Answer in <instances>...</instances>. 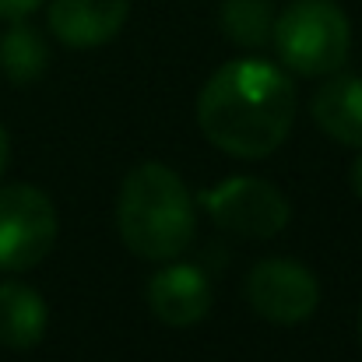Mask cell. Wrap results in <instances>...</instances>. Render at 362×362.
<instances>
[{
	"mask_svg": "<svg viewBox=\"0 0 362 362\" xmlns=\"http://www.w3.org/2000/svg\"><path fill=\"white\" fill-rule=\"evenodd\" d=\"M359 334H362V317H359Z\"/></svg>",
	"mask_w": 362,
	"mask_h": 362,
	"instance_id": "cell-16",
	"label": "cell"
},
{
	"mask_svg": "<svg viewBox=\"0 0 362 362\" xmlns=\"http://www.w3.org/2000/svg\"><path fill=\"white\" fill-rule=\"evenodd\" d=\"M271 42L292 74L327 78L349 60L352 25L338 0H292L278 11Z\"/></svg>",
	"mask_w": 362,
	"mask_h": 362,
	"instance_id": "cell-3",
	"label": "cell"
},
{
	"mask_svg": "<svg viewBox=\"0 0 362 362\" xmlns=\"http://www.w3.org/2000/svg\"><path fill=\"white\" fill-rule=\"evenodd\" d=\"M349 183H352L356 197L362 201V148H359V158H356V162H352V169H349Z\"/></svg>",
	"mask_w": 362,
	"mask_h": 362,
	"instance_id": "cell-14",
	"label": "cell"
},
{
	"mask_svg": "<svg viewBox=\"0 0 362 362\" xmlns=\"http://www.w3.org/2000/svg\"><path fill=\"white\" fill-rule=\"evenodd\" d=\"M7 155H11V137H7V130H4V123H0V173H4V165H7Z\"/></svg>",
	"mask_w": 362,
	"mask_h": 362,
	"instance_id": "cell-15",
	"label": "cell"
},
{
	"mask_svg": "<svg viewBox=\"0 0 362 362\" xmlns=\"http://www.w3.org/2000/svg\"><path fill=\"white\" fill-rule=\"evenodd\" d=\"M313 120L320 130L349 148H362V78L359 74H327V81L317 88Z\"/></svg>",
	"mask_w": 362,
	"mask_h": 362,
	"instance_id": "cell-9",
	"label": "cell"
},
{
	"mask_svg": "<svg viewBox=\"0 0 362 362\" xmlns=\"http://www.w3.org/2000/svg\"><path fill=\"white\" fill-rule=\"evenodd\" d=\"M201 201L215 226L240 240H271L292 218L288 197L260 176H229L204 190Z\"/></svg>",
	"mask_w": 362,
	"mask_h": 362,
	"instance_id": "cell-4",
	"label": "cell"
},
{
	"mask_svg": "<svg viewBox=\"0 0 362 362\" xmlns=\"http://www.w3.org/2000/svg\"><path fill=\"white\" fill-rule=\"evenodd\" d=\"M246 299L264 320L292 327L313 317L320 303V285L306 264L288 257H267L246 274Z\"/></svg>",
	"mask_w": 362,
	"mask_h": 362,
	"instance_id": "cell-6",
	"label": "cell"
},
{
	"mask_svg": "<svg viewBox=\"0 0 362 362\" xmlns=\"http://www.w3.org/2000/svg\"><path fill=\"white\" fill-rule=\"evenodd\" d=\"M130 0H49V28L71 49H95L120 35Z\"/></svg>",
	"mask_w": 362,
	"mask_h": 362,
	"instance_id": "cell-8",
	"label": "cell"
},
{
	"mask_svg": "<svg viewBox=\"0 0 362 362\" xmlns=\"http://www.w3.org/2000/svg\"><path fill=\"white\" fill-rule=\"evenodd\" d=\"M49 67V46L39 28L21 21H11V28L0 35V71L11 85H32Z\"/></svg>",
	"mask_w": 362,
	"mask_h": 362,
	"instance_id": "cell-11",
	"label": "cell"
},
{
	"mask_svg": "<svg viewBox=\"0 0 362 362\" xmlns=\"http://www.w3.org/2000/svg\"><path fill=\"white\" fill-rule=\"evenodd\" d=\"M211 299H215L211 278L197 264L169 260L148 281V306L169 327H194V324H201L211 313Z\"/></svg>",
	"mask_w": 362,
	"mask_h": 362,
	"instance_id": "cell-7",
	"label": "cell"
},
{
	"mask_svg": "<svg viewBox=\"0 0 362 362\" xmlns=\"http://www.w3.org/2000/svg\"><path fill=\"white\" fill-rule=\"evenodd\" d=\"M57 243V208L32 183L0 187V271L35 267Z\"/></svg>",
	"mask_w": 362,
	"mask_h": 362,
	"instance_id": "cell-5",
	"label": "cell"
},
{
	"mask_svg": "<svg viewBox=\"0 0 362 362\" xmlns=\"http://www.w3.org/2000/svg\"><path fill=\"white\" fill-rule=\"evenodd\" d=\"M120 240L144 260H176L190 250L197 218L180 173L162 162L137 165L120 187L117 204Z\"/></svg>",
	"mask_w": 362,
	"mask_h": 362,
	"instance_id": "cell-2",
	"label": "cell"
},
{
	"mask_svg": "<svg viewBox=\"0 0 362 362\" xmlns=\"http://www.w3.org/2000/svg\"><path fill=\"white\" fill-rule=\"evenodd\" d=\"M49 310L42 296L25 281H0V345L25 352L42 341Z\"/></svg>",
	"mask_w": 362,
	"mask_h": 362,
	"instance_id": "cell-10",
	"label": "cell"
},
{
	"mask_svg": "<svg viewBox=\"0 0 362 362\" xmlns=\"http://www.w3.org/2000/svg\"><path fill=\"white\" fill-rule=\"evenodd\" d=\"M39 4L42 0H0V18L4 21H21L32 11H39Z\"/></svg>",
	"mask_w": 362,
	"mask_h": 362,
	"instance_id": "cell-13",
	"label": "cell"
},
{
	"mask_svg": "<svg viewBox=\"0 0 362 362\" xmlns=\"http://www.w3.org/2000/svg\"><path fill=\"white\" fill-rule=\"evenodd\" d=\"M197 123L218 151L264 158L285 144L296 123V85L260 57L229 60L201 88Z\"/></svg>",
	"mask_w": 362,
	"mask_h": 362,
	"instance_id": "cell-1",
	"label": "cell"
},
{
	"mask_svg": "<svg viewBox=\"0 0 362 362\" xmlns=\"http://www.w3.org/2000/svg\"><path fill=\"white\" fill-rule=\"evenodd\" d=\"M274 4L271 0H222L218 25L222 32L246 49H260L274 35Z\"/></svg>",
	"mask_w": 362,
	"mask_h": 362,
	"instance_id": "cell-12",
	"label": "cell"
}]
</instances>
